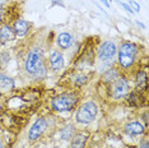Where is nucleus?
<instances>
[{"label": "nucleus", "mask_w": 149, "mask_h": 148, "mask_svg": "<svg viewBox=\"0 0 149 148\" xmlns=\"http://www.w3.org/2000/svg\"><path fill=\"white\" fill-rule=\"evenodd\" d=\"M42 65V54L38 50L29 52L26 60V70L29 74H36V72L38 70V68Z\"/></svg>", "instance_id": "nucleus-5"}, {"label": "nucleus", "mask_w": 149, "mask_h": 148, "mask_svg": "<svg viewBox=\"0 0 149 148\" xmlns=\"http://www.w3.org/2000/svg\"><path fill=\"white\" fill-rule=\"evenodd\" d=\"M63 66H64L63 54L59 51H54L51 55H50V68H51L54 72H59Z\"/></svg>", "instance_id": "nucleus-8"}, {"label": "nucleus", "mask_w": 149, "mask_h": 148, "mask_svg": "<svg viewBox=\"0 0 149 148\" xmlns=\"http://www.w3.org/2000/svg\"><path fill=\"white\" fill-rule=\"evenodd\" d=\"M136 88L138 91H143L147 88V73L145 72H139L136 75Z\"/></svg>", "instance_id": "nucleus-14"}, {"label": "nucleus", "mask_w": 149, "mask_h": 148, "mask_svg": "<svg viewBox=\"0 0 149 148\" xmlns=\"http://www.w3.org/2000/svg\"><path fill=\"white\" fill-rule=\"evenodd\" d=\"M14 38V32L9 26H1L0 27V43H6L8 41H12Z\"/></svg>", "instance_id": "nucleus-10"}, {"label": "nucleus", "mask_w": 149, "mask_h": 148, "mask_svg": "<svg viewBox=\"0 0 149 148\" xmlns=\"http://www.w3.org/2000/svg\"><path fill=\"white\" fill-rule=\"evenodd\" d=\"M77 103V96L74 95H59L51 100V107L55 111H69Z\"/></svg>", "instance_id": "nucleus-3"}, {"label": "nucleus", "mask_w": 149, "mask_h": 148, "mask_svg": "<svg viewBox=\"0 0 149 148\" xmlns=\"http://www.w3.org/2000/svg\"><path fill=\"white\" fill-rule=\"evenodd\" d=\"M72 41H73L72 36L68 32H63L57 36V45L61 49H69L72 46Z\"/></svg>", "instance_id": "nucleus-11"}, {"label": "nucleus", "mask_w": 149, "mask_h": 148, "mask_svg": "<svg viewBox=\"0 0 149 148\" xmlns=\"http://www.w3.org/2000/svg\"><path fill=\"white\" fill-rule=\"evenodd\" d=\"M3 3H5V0H0V5H1Z\"/></svg>", "instance_id": "nucleus-26"}, {"label": "nucleus", "mask_w": 149, "mask_h": 148, "mask_svg": "<svg viewBox=\"0 0 149 148\" xmlns=\"http://www.w3.org/2000/svg\"><path fill=\"white\" fill-rule=\"evenodd\" d=\"M117 78H118V72L116 69L107 70V72L104 73V75H103L104 82H107V83H112L113 80H116Z\"/></svg>", "instance_id": "nucleus-16"}, {"label": "nucleus", "mask_w": 149, "mask_h": 148, "mask_svg": "<svg viewBox=\"0 0 149 148\" xmlns=\"http://www.w3.org/2000/svg\"><path fill=\"white\" fill-rule=\"evenodd\" d=\"M101 1H102L103 4H104V6H110V3H108L107 0H101Z\"/></svg>", "instance_id": "nucleus-23"}, {"label": "nucleus", "mask_w": 149, "mask_h": 148, "mask_svg": "<svg viewBox=\"0 0 149 148\" xmlns=\"http://www.w3.org/2000/svg\"><path fill=\"white\" fill-rule=\"evenodd\" d=\"M144 120H145V125L148 124V114H144Z\"/></svg>", "instance_id": "nucleus-24"}, {"label": "nucleus", "mask_w": 149, "mask_h": 148, "mask_svg": "<svg viewBox=\"0 0 149 148\" xmlns=\"http://www.w3.org/2000/svg\"><path fill=\"white\" fill-rule=\"evenodd\" d=\"M129 4H130L131 6H133L135 12H139V10H140V6L138 5V3H136V1H133V0H130V1H129Z\"/></svg>", "instance_id": "nucleus-20"}, {"label": "nucleus", "mask_w": 149, "mask_h": 148, "mask_svg": "<svg viewBox=\"0 0 149 148\" xmlns=\"http://www.w3.org/2000/svg\"><path fill=\"white\" fill-rule=\"evenodd\" d=\"M13 87H14V82H13L10 78L5 77L4 74L0 73V88L5 89V91H9V89H12Z\"/></svg>", "instance_id": "nucleus-15"}, {"label": "nucleus", "mask_w": 149, "mask_h": 148, "mask_svg": "<svg viewBox=\"0 0 149 148\" xmlns=\"http://www.w3.org/2000/svg\"><path fill=\"white\" fill-rule=\"evenodd\" d=\"M86 140H87V135H86V134H83V133L78 134V135L74 137L70 148H84Z\"/></svg>", "instance_id": "nucleus-13"}, {"label": "nucleus", "mask_w": 149, "mask_h": 148, "mask_svg": "<svg viewBox=\"0 0 149 148\" xmlns=\"http://www.w3.org/2000/svg\"><path fill=\"white\" fill-rule=\"evenodd\" d=\"M0 148H3V146H1V144H0Z\"/></svg>", "instance_id": "nucleus-27"}, {"label": "nucleus", "mask_w": 149, "mask_h": 148, "mask_svg": "<svg viewBox=\"0 0 149 148\" xmlns=\"http://www.w3.org/2000/svg\"><path fill=\"white\" fill-rule=\"evenodd\" d=\"M129 102L134 106H139V105L141 106V95L139 96L136 93H131V95L129 96Z\"/></svg>", "instance_id": "nucleus-19"}, {"label": "nucleus", "mask_w": 149, "mask_h": 148, "mask_svg": "<svg viewBox=\"0 0 149 148\" xmlns=\"http://www.w3.org/2000/svg\"><path fill=\"white\" fill-rule=\"evenodd\" d=\"M138 47L133 42H124L118 49V63L123 68H130L135 61Z\"/></svg>", "instance_id": "nucleus-1"}, {"label": "nucleus", "mask_w": 149, "mask_h": 148, "mask_svg": "<svg viewBox=\"0 0 149 148\" xmlns=\"http://www.w3.org/2000/svg\"><path fill=\"white\" fill-rule=\"evenodd\" d=\"M87 80H88L87 75H84V74H75V77H74V79H73V83L75 86H83L87 83Z\"/></svg>", "instance_id": "nucleus-18"}, {"label": "nucleus", "mask_w": 149, "mask_h": 148, "mask_svg": "<svg viewBox=\"0 0 149 148\" xmlns=\"http://www.w3.org/2000/svg\"><path fill=\"white\" fill-rule=\"evenodd\" d=\"M129 91H130V87H129V83L125 78L118 77L111 84V95L115 98H124L125 96L129 95Z\"/></svg>", "instance_id": "nucleus-4"}, {"label": "nucleus", "mask_w": 149, "mask_h": 148, "mask_svg": "<svg viewBox=\"0 0 149 148\" xmlns=\"http://www.w3.org/2000/svg\"><path fill=\"white\" fill-rule=\"evenodd\" d=\"M1 15H3V13H1V10H0V22H1Z\"/></svg>", "instance_id": "nucleus-25"}, {"label": "nucleus", "mask_w": 149, "mask_h": 148, "mask_svg": "<svg viewBox=\"0 0 149 148\" xmlns=\"http://www.w3.org/2000/svg\"><path fill=\"white\" fill-rule=\"evenodd\" d=\"M47 128V121L45 119H38L36 120L35 124L31 126V129H29V133H28V138L29 140H36L37 138H40L43 134V132L46 130Z\"/></svg>", "instance_id": "nucleus-7"}, {"label": "nucleus", "mask_w": 149, "mask_h": 148, "mask_svg": "<svg viewBox=\"0 0 149 148\" xmlns=\"http://www.w3.org/2000/svg\"><path fill=\"white\" fill-rule=\"evenodd\" d=\"M139 148H149V146H148V142H144V143L141 144V146L139 147Z\"/></svg>", "instance_id": "nucleus-22"}, {"label": "nucleus", "mask_w": 149, "mask_h": 148, "mask_svg": "<svg viewBox=\"0 0 149 148\" xmlns=\"http://www.w3.org/2000/svg\"><path fill=\"white\" fill-rule=\"evenodd\" d=\"M125 132L131 137L140 135V134H143V132H144V125L140 121H130L125 126Z\"/></svg>", "instance_id": "nucleus-9"}, {"label": "nucleus", "mask_w": 149, "mask_h": 148, "mask_svg": "<svg viewBox=\"0 0 149 148\" xmlns=\"http://www.w3.org/2000/svg\"><path fill=\"white\" fill-rule=\"evenodd\" d=\"M73 133H74V128H73L72 125H66V126L61 130V132H60L63 139H69V138H72V137H73Z\"/></svg>", "instance_id": "nucleus-17"}, {"label": "nucleus", "mask_w": 149, "mask_h": 148, "mask_svg": "<svg viewBox=\"0 0 149 148\" xmlns=\"http://www.w3.org/2000/svg\"><path fill=\"white\" fill-rule=\"evenodd\" d=\"M118 4H120L121 6H123L124 9H126V10L129 12V13H133V9L130 8V5H127V4H125V3H123V1H118Z\"/></svg>", "instance_id": "nucleus-21"}, {"label": "nucleus", "mask_w": 149, "mask_h": 148, "mask_svg": "<svg viewBox=\"0 0 149 148\" xmlns=\"http://www.w3.org/2000/svg\"><path fill=\"white\" fill-rule=\"evenodd\" d=\"M116 54V45L112 41H106L101 45V47L98 49V59L102 60V61H108V60H112V58Z\"/></svg>", "instance_id": "nucleus-6"}, {"label": "nucleus", "mask_w": 149, "mask_h": 148, "mask_svg": "<svg viewBox=\"0 0 149 148\" xmlns=\"http://www.w3.org/2000/svg\"><path fill=\"white\" fill-rule=\"evenodd\" d=\"M97 106L94 102H86L77 111V121L80 124H89L96 119Z\"/></svg>", "instance_id": "nucleus-2"}, {"label": "nucleus", "mask_w": 149, "mask_h": 148, "mask_svg": "<svg viewBox=\"0 0 149 148\" xmlns=\"http://www.w3.org/2000/svg\"><path fill=\"white\" fill-rule=\"evenodd\" d=\"M28 23H27L26 21H23V19H17V21L14 22V32L17 33V35L19 36H24L27 32H28Z\"/></svg>", "instance_id": "nucleus-12"}]
</instances>
